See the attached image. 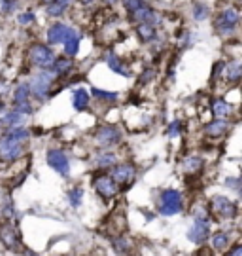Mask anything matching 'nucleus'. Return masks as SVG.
<instances>
[{"instance_id": "30", "label": "nucleus", "mask_w": 242, "mask_h": 256, "mask_svg": "<svg viewBox=\"0 0 242 256\" xmlns=\"http://www.w3.org/2000/svg\"><path fill=\"white\" fill-rule=\"evenodd\" d=\"M112 245H114V248H116L117 254H121V256L131 254V241H129V239L116 238L114 241H112Z\"/></svg>"}, {"instance_id": "46", "label": "nucleus", "mask_w": 242, "mask_h": 256, "mask_svg": "<svg viewBox=\"0 0 242 256\" xmlns=\"http://www.w3.org/2000/svg\"><path fill=\"white\" fill-rule=\"evenodd\" d=\"M4 108H6V106H4V102H2V99H0V112H4Z\"/></svg>"}, {"instance_id": "29", "label": "nucleus", "mask_w": 242, "mask_h": 256, "mask_svg": "<svg viewBox=\"0 0 242 256\" xmlns=\"http://www.w3.org/2000/svg\"><path fill=\"white\" fill-rule=\"evenodd\" d=\"M30 99V90H28V84H21L15 88L13 92V102L19 104V102H27Z\"/></svg>"}, {"instance_id": "18", "label": "nucleus", "mask_w": 242, "mask_h": 256, "mask_svg": "<svg viewBox=\"0 0 242 256\" xmlns=\"http://www.w3.org/2000/svg\"><path fill=\"white\" fill-rule=\"evenodd\" d=\"M203 169V160L199 156H188L180 162V171L184 174H197Z\"/></svg>"}, {"instance_id": "24", "label": "nucleus", "mask_w": 242, "mask_h": 256, "mask_svg": "<svg viewBox=\"0 0 242 256\" xmlns=\"http://www.w3.org/2000/svg\"><path fill=\"white\" fill-rule=\"evenodd\" d=\"M155 27L153 25H136V36L142 44H148L155 38Z\"/></svg>"}, {"instance_id": "44", "label": "nucleus", "mask_w": 242, "mask_h": 256, "mask_svg": "<svg viewBox=\"0 0 242 256\" xmlns=\"http://www.w3.org/2000/svg\"><path fill=\"white\" fill-rule=\"evenodd\" d=\"M117 2H119V0H104V4H108V6H114Z\"/></svg>"}, {"instance_id": "35", "label": "nucleus", "mask_w": 242, "mask_h": 256, "mask_svg": "<svg viewBox=\"0 0 242 256\" xmlns=\"http://www.w3.org/2000/svg\"><path fill=\"white\" fill-rule=\"evenodd\" d=\"M0 8H2V14L9 16L17 8V0H0Z\"/></svg>"}, {"instance_id": "2", "label": "nucleus", "mask_w": 242, "mask_h": 256, "mask_svg": "<svg viewBox=\"0 0 242 256\" xmlns=\"http://www.w3.org/2000/svg\"><path fill=\"white\" fill-rule=\"evenodd\" d=\"M239 25V10H222L214 19V28L220 36H231Z\"/></svg>"}, {"instance_id": "19", "label": "nucleus", "mask_w": 242, "mask_h": 256, "mask_svg": "<svg viewBox=\"0 0 242 256\" xmlns=\"http://www.w3.org/2000/svg\"><path fill=\"white\" fill-rule=\"evenodd\" d=\"M49 70H53L57 74V78L59 76H66V74H70L74 70V61L68 59V57H55V61Z\"/></svg>"}, {"instance_id": "3", "label": "nucleus", "mask_w": 242, "mask_h": 256, "mask_svg": "<svg viewBox=\"0 0 242 256\" xmlns=\"http://www.w3.org/2000/svg\"><path fill=\"white\" fill-rule=\"evenodd\" d=\"M28 59L38 68L49 70L55 61V54L53 50L49 46H45V44H34V46L30 48V52H28Z\"/></svg>"}, {"instance_id": "14", "label": "nucleus", "mask_w": 242, "mask_h": 256, "mask_svg": "<svg viewBox=\"0 0 242 256\" xmlns=\"http://www.w3.org/2000/svg\"><path fill=\"white\" fill-rule=\"evenodd\" d=\"M0 241L11 252H19L21 250V238L17 236L15 228H11V226H2L0 228Z\"/></svg>"}, {"instance_id": "13", "label": "nucleus", "mask_w": 242, "mask_h": 256, "mask_svg": "<svg viewBox=\"0 0 242 256\" xmlns=\"http://www.w3.org/2000/svg\"><path fill=\"white\" fill-rule=\"evenodd\" d=\"M95 192L99 194L102 200H112L114 196L117 194V186L116 182L108 176V174H102V176H97L95 178Z\"/></svg>"}, {"instance_id": "5", "label": "nucleus", "mask_w": 242, "mask_h": 256, "mask_svg": "<svg viewBox=\"0 0 242 256\" xmlns=\"http://www.w3.org/2000/svg\"><path fill=\"white\" fill-rule=\"evenodd\" d=\"M110 178L116 182L117 188H129L131 184L135 182V178H136L135 165L116 164L114 165V171H112V176H110Z\"/></svg>"}, {"instance_id": "37", "label": "nucleus", "mask_w": 242, "mask_h": 256, "mask_svg": "<svg viewBox=\"0 0 242 256\" xmlns=\"http://www.w3.org/2000/svg\"><path fill=\"white\" fill-rule=\"evenodd\" d=\"M15 112L23 114V116H30V114L34 112V108H32L30 101H27V102H19V104H15Z\"/></svg>"}, {"instance_id": "31", "label": "nucleus", "mask_w": 242, "mask_h": 256, "mask_svg": "<svg viewBox=\"0 0 242 256\" xmlns=\"http://www.w3.org/2000/svg\"><path fill=\"white\" fill-rule=\"evenodd\" d=\"M208 16H210V10L207 4H203V2L193 4V19L195 21H205V19H208Z\"/></svg>"}, {"instance_id": "38", "label": "nucleus", "mask_w": 242, "mask_h": 256, "mask_svg": "<svg viewBox=\"0 0 242 256\" xmlns=\"http://www.w3.org/2000/svg\"><path fill=\"white\" fill-rule=\"evenodd\" d=\"M34 12H23V14H19L17 21L21 23V25H30V23H34Z\"/></svg>"}, {"instance_id": "6", "label": "nucleus", "mask_w": 242, "mask_h": 256, "mask_svg": "<svg viewBox=\"0 0 242 256\" xmlns=\"http://www.w3.org/2000/svg\"><path fill=\"white\" fill-rule=\"evenodd\" d=\"M210 209H212L216 216H220V218L224 220H231L239 214L237 205L229 198H225V196H214L212 202H210Z\"/></svg>"}, {"instance_id": "15", "label": "nucleus", "mask_w": 242, "mask_h": 256, "mask_svg": "<svg viewBox=\"0 0 242 256\" xmlns=\"http://www.w3.org/2000/svg\"><path fill=\"white\" fill-rule=\"evenodd\" d=\"M106 64L112 72L119 74V76H125V78H131V70H129V66H127V64L123 63V59H119L114 52H108L106 54Z\"/></svg>"}, {"instance_id": "32", "label": "nucleus", "mask_w": 242, "mask_h": 256, "mask_svg": "<svg viewBox=\"0 0 242 256\" xmlns=\"http://www.w3.org/2000/svg\"><path fill=\"white\" fill-rule=\"evenodd\" d=\"M81 200H83V190H81L80 186L72 188L70 192H68V202H70V207L78 209V207L81 205Z\"/></svg>"}, {"instance_id": "36", "label": "nucleus", "mask_w": 242, "mask_h": 256, "mask_svg": "<svg viewBox=\"0 0 242 256\" xmlns=\"http://www.w3.org/2000/svg\"><path fill=\"white\" fill-rule=\"evenodd\" d=\"M180 133H182V122H180V120H174L171 126L167 128V135L174 138V137H178Z\"/></svg>"}, {"instance_id": "8", "label": "nucleus", "mask_w": 242, "mask_h": 256, "mask_svg": "<svg viewBox=\"0 0 242 256\" xmlns=\"http://www.w3.org/2000/svg\"><path fill=\"white\" fill-rule=\"evenodd\" d=\"M47 165L53 169L55 173L61 174V176H68L70 174V162H68V156L64 154V150L51 148L47 152Z\"/></svg>"}, {"instance_id": "34", "label": "nucleus", "mask_w": 242, "mask_h": 256, "mask_svg": "<svg viewBox=\"0 0 242 256\" xmlns=\"http://www.w3.org/2000/svg\"><path fill=\"white\" fill-rule=\"evenodd\" d=\"M119 2L123 4V8H125L127 14H133V12H136L138 8L144 6V0H119Z\"/></svg>"}, {"instance_id": "27", "label": "nucleus", "mask_w": 242, "mask_h": 256, "mask_svg": "<svg viewBox=\"0 0 242 256\" xmlns=\"http://www.w3.org/2000/svg\"><path fill=\"white\" fill-rule=\"evenodd\" d=\"M210 245H212L214 250H225L229 247V236L224 234V232H218L210 238Z\"/></svg>"}, {"instance_id": "1", "label": "nucleus", "mask_w": 242, "mask_h": 256, "mask_svg": "<svg viewBox=\"0 0 242 256\" xmlns=\"http://www.w3.org/2000/svg\"><path fill=\"white\" fill-rule=\"evenodd\" d=\"M55 80H57V74L53 70H42L40 74H36L30 78L28 82V90H30V95H34L38 101H44L47 97L49 90L53 88Z\"/></svg>"}, {"instance_id": "9", "label": "nucleus", "mask_w": 242, "mask_h": 256, "mask_svg": "<svg viewBox=\"0 0 242 256\" xmlns=\"http://www.w3.org/2000/svg\"><path fill=\"white\" fill-rule=\"evenodd\" d=\"M95 138H97V142H99L102 148H112V146H117L119 142H121V131L114 126H102V128L95 133Z\"/></svg>"}, {"instance_id": "11", "label": "nucleus", "mask_w": 242, "mask_h": 256, "mask_svg": "<svg viewBox=\"0 0 242 256\" xmlns=\"http://www.w3.org/2000/svg\"><path fill=\"white\" fill-rule=\"evenodd\" d=\"M210 236V226L208 220H195L193 226L188 230V239L195 245H203Z\"/></svg>"}, {"instance_id": "20", "label": "nucleus", "mask_w": 242, "mask_h": 256, "mask_svg": "<svg viewBox=\"0 0 242 256\" xmlns=\"http://www.w3.org/2000/svg\"><path fill=\"white\" fill-rule=\"evenodd\" d=\"M72 106L78 112H83V110L89 106V92L83 90V88H78L72 93Z\"/></svg>"}, {"instance_id": "7", "label": "nucleus", "mask_w": 242, "mask_h": 256, "mask_svg": "<svg viewBox=\"0 0 242 256\" xmlns=\"http://www.w3.org/2000/svg\"><path fill=\"white\" fill-rule=\"evenodd\" d=\"M21 156H23V144L2 135V138H0V160L6 164H13Z\"/></svg>"}, {"instance_id": "4", "label": "nucleus", "mask_w": 242, "mask_h": 256, "mask_svg": "<svg viewBox=\"0 0 242 256\" xmlns=\"http://www.w3.org/2000/svg\"><path fill=\"white\" fill-rule=\"evenodd\" d=\"M184 207V200L178 190H165L161 194V202H159V212L163 216H174L178 214Z\"/></svg>"}, {"instance_id": "28", "label": "nucleus", "mask_w": 242, "mask_h": 256, "mask_svg": "<svg viewBox=\"0 0 242 256\" xmlns=\"http://www.w3.org/2000/svg\"><path fill=\"white\" fill-rule=\"evenodd\" d=\"M117 162V158L114 152H102V154L97 156V167H100V169H108V167H114Z\"/></svg>"}, {"instance_id": "10", "label": "nucleus", "mask_w": 242, "mask_h": 256, "mask_svg": "<svg viewBox=\"0 0 242 256\" xmlns=\"http://www.w3.org/2000/svg\"><path fill=\"white\" fill-rule=\"evenodd\" d=\"M129 19L135 25H153V27H157V23H159V16L146 4L142 8L136 10V12H133V14H129Z\"/></svg>"}, {"instance_id": "41", "label": "nucleus", "mask_w": 242, "mask_h": 256, "mask_svg": "<svg viewBox=\"0 0 242 256\" xmlns=\"http://www.w3.org/2000/svg\"><path fill=\"white\" fill-rule=\"evenodd\" d=\"M225 256H242V245H235Z\"/></svg>"}, {"instance_id": "39", "label": "nucleus", "mask_w": 242, "mask_h": 256, "mask_svg": "<svg viewBox=\"0 0 242 256\" xmlns=\"http://www.w3.org/2000/svg\"><path fill=\"white\" fill-rule=\"evenodd\" d=\"M155 78V70L153 68H146L142 72V76H140V84H150Z\"/></svg>"}, {"instance_id": "17", "label": "nucleus", "mask_w": 242, "mask_h": 256, "mask_svg": "<svg viewBox=\"0 0 242 256\" xmlns=\"http://www.w3.org/2000/svg\"><path fill=\"white\" fill-rule=\"evenodd\" d=\"M224 78L227 82L237 84L242 78V64L239 59H233L229 63H224Z\"/></svg>"}, {"instance_id": "45", "label": "nucleus", "mask_w": 242, "mask_h": 256, "mask_svg": "<svg viewBox=\"0 0 242 256\" xmlns=\"http://www.w3.org/2000/svg\"><path fill=\"white\" fill-rule=\"evenodd\" d=\"M25 256H38V254H34V252H30V250H25Z\"/></svg>"}, {"instance_id": "26", "label": "nucleus", "mask_w": 242, "mask_h": 256, "mask_svg": "<svg viewBox=\"0 0 242 256\" xmlns=\"http://www.w3.org/2000/svg\"><path fill=\"white\" fill-rule=\"evenodd\" d=\"M23 114H19L15 110H11L8 112L4 118H2V124H4V128L6 129H13V128H21V124H23Z\"/></svg>"}, {"instance_id": "22", "label": "nucleus", "mask_w": 242, "mask_h": 256, "mask_svg": "<svg viewBox=\"0 0 242 256\" xmlns=\"http://www.w3.org/2000/svg\"><path fill=\"white\" fill-rule=\"evenodd\" d=\"M80 42H81V34L74 30L70 36L66 38V42H64V54H66V57H76L78 55V52H80Z\"/></svg>"}, {"instance_id": "23", "label": "nucleus", "mask_w": 242, "mask_h": 256, "mask_svg": "<svg viewBox=\"0 0 242 256\" xmlns=\"http://www.w3.org/2000/svg\"><path fill=\"white\" fill-rule=\"evenodd\" d=\"M210 110H212V114L218 116V118H227V116L233 112V106L227 101H224V99H216V101H212V104H210Z\"/></svg>"}, {"instance_id": "16", "label": "nucleus", "mask_w": 242, "mask_h": 256, "mask_svg": "<svg viewBox=\"0 0 242 256\" xmlns=\"http://www.w3.org/2000/svg\"><path fill=\"white\" fill-rule=\"evenodd\" d=\"M229 122H225V120H212L210 124H207V128H205V135L210 138H218V137H224L225 133L229 131Z\"/></svg>"}, {"instance_id": "40", "label": "nucleus", "mask_w": 242, "mask_h": 256, "mask_svg": "<svg viewBox=\"0 0 242 256\" xmlns=\"http://www.w3.org/2000/svg\"><path fill=\"white\" fill-rule=\"evenodd\" d=\"M227 186H231V188H233V190H237V192H239V190H241V180H239V178H227Z\"/></svg>"}, {"instance_id": "12", "label": "nucleus", "mask_w": 242, "mask_h": 256, "mask_svg": "<svg viewBox=\"0 0 242 256\" xmlns=\"http://www.w3.org/2000/svg\"><path fill=\"white\" fill-rule=\"evenodd\" d=\"M72 32H74V28L68 27L66 23H55V25H51V28L47 30V42H49L51 46L64 44L66 38L70 36Z\"/></svg>"}, {"instance_id": "43", "label": "nucleus", "mask_w": 242, "mask_h": 256, "mask_svg": "<svg viewBox=\"0 0 242 256\" xmlns=\"http://www.w3.org/2000/svg\"><path fill=\"white\" fill-rule=\"evenodd\" d=\"M97 0H80V4L83 6V8H89V6H93Z\"/></svg>"}, {"instance_id": "25", "label": "nucleus", "mask_w": 242, "mask_h": 256, "mask_svg": "<svg viewBox=\"0 0 242 256\" xmlns=\"http://www.w3.org/2000/svg\"><path fill=\"white\" fill-rule=\"evenodd\" d=\"M4 135H6L8 138H11V140H15V142L25 144V142L28 140V137H30V131L25 128H13V129H8Z\"/></svg>"}, {"instance_id": "42", "label": "nucleus", "mask_w": 242, "mask_h": 256, "mask_svg": "<svg viewBox=\"0 0 242 256\" xmlns=\"http://www.w3.org/2000/svg\"><path fill=\"white\" fill-rule=\"evenodd\" d=\"M8 90H9L8 82H6V80H0V97H2V95H6Z\"/></svg>"}, {"instance_id": "33", "label": "nucleus", "mask_w": 242, "mask_h": 256, "mask_svg": "<svg viewBox=\"0 0 242 256\" xmlns=\"http://www.w3.org/2000/svg\"><path fill=\"white\" fill-rule=\"evenodd\" d=\"M91 95L93 97H97V99H102V101H117V93H112V92H102L99 88H91Z\"/></svg>"}, {"instance_id": "21", "label": "nucleus", "mask_w": 242, "mask_h": 256, "mask_svg": "<svg viewBox=\"0 0 242 256\" xmlns=\"http://www.w3.org/2000/svg\"><path fill=\"white\" fill-rule=\"evenodd\" d=\"M72 4V0H49L47 8H45V14L49 18H61L64 12L68 10V6Z\"/></svg>"}]
</instances>
